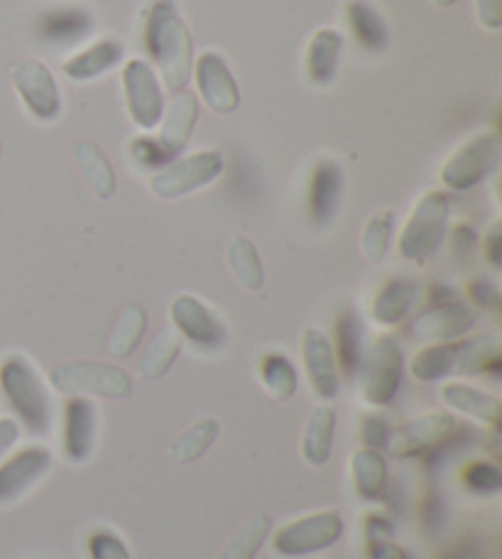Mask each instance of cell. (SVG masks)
Segmentation results:
<instances>
[{
  "mask_svg": "<svg viewBox=\"0 0 502 559\" xmlns=\"http://www.w3.org/2000/svg\"><path fill=\"white\" fill-rule=\"evenodd\" d=\"M145 45L155 59L165 84L172 92H182L192 74V35L179 17L172 0H155L147 15Z\"/></svg>",
  "mask_w": 502,
  "mask_h": 559,
  "instance_id": "obj_1",
  "label": "cell"
},
{
  "mask_svg": "<svg viewBox=\"0 0 502 559\" xmlns=\"http://www.w3.org/2000/svg\"><path fill=\"white\" fill-rule=\"evenodd\" d=\"M0 385L8 403L25 427L35 435H47L52 427V403L35 366L25 356H8L0 368Z\"/></svg>",
  "mask_w": 502,
  "mask_h": 559,
  "instance_id": "obj_2",
  "label": "cell"
},
{
  "mask_svg": "<svg viewBox=\"0 0 502 559\" xmlns=\"http://www.w3.org/2000/svg\"><path fill=\"white\" fill-rule=\"evenodd\" d=\"M49 383L55 391L64 395H98L113 397V401H125L133 393L123 368L100 364V361H76L62 364L49 373Z\"/></svg>",
  "mask_w": 502,
  "mask_h": 559,
  "instance_id": "obj_3",
  "label": "cell"
},
{
  "mask_svg": "<svg viewBox=\"0 0 502 559\" xmlns=\"http://www.w3.org/2000/svg\"><path fill=\"white\" fill-rule=\"evenodd\" d=\"M449 224V199L441 192H429L411 212L405 231L399 236V253L409 261H427L444 243Z\"/></svg>",
  "mask_w": 502,
  "mask_h": 559,
  "instance_id": "obj_4",
  "label": "cell"
},
{
  "mask_svg": "<svg viewBox=\"0 0 502 559\" xmlns=\"http://www.w3.org/2000/svg\"><path fill=\"white\" fill-rule=\"evenodd\" d=\"M220 173H224V157H220V153H216V150H201V153L167 165L163 173L153 177L150 189L159 199H177L211 185L214 179H218Z\"/></svg>",
  "mask_w": 502,
  "mask_h": 559,
  "instance_id": "obj_5",
  "label": "cell"
},
{
  "mask_svg": "<svg viewBox=\"0 0 502 559\" xmlns=\"http://www.w3.org/2000/svg\"><path fill=\"white\" fill-rule=\"evenodd\" d=\"M20 102L25 104L27 114L39 123H52L62 114V98H59L57 82L49 69L37 59H20L10 69Z\"/></svg>",
  "mask_w": 502,
  "mask_h": 559,
  "instance_id": "obj_6",
  "label": "cell"
},
{
  "mask_svg": "<svg viewBox=\"0 0 502 559\" xmlns=\"http://www.w3.org/2000/svg\"><path fill=\"white\" fill-rule=\"evenodd\" d=\"M344 533V521L336 511H321L314 515L299 518V521L285 525L275 535L273 547L283 557H304L311 552L326 550Z\"/></svg>",
  "mask_w": 502,
  "mask_h": 559,
  "instance_id": "obj_7",
  "label": "cell"
},
{
  "mask_svg": "<svg viewBox=\"0 0 502 559\" xmlns=\"http://www.w3.org/2000/svg\"><path fill=\"white\" fill-rule=\"evenodd\" d=\"M402 352L395 338L383 336L368 348L363 361V401L370 405H387L399 391Z\"/></svg>",
  "mask_w": 502,
  "mask_h": 559,
  "instance_id": "obj_8",
  "label": "cell"
},
{
  "mask_svg": "<svg viewBox=\"0 0 502 559\" xmlns=\"http://www.w3.org/2000/svg\"><path fill=\"white\" fill-rule=\"evenodd\" d=\"M500 157V138L498 135H478L451 155L449 163L441 169V182L456 192L476 187L486 179L490 169L498 165Z\"/></svg>",
  "mask_w": 502,
  "mask_h": 559,
  "instance_id": "obj_9",
  "label": "cell"
},
{
  "mask_svg": "<svg viewBox=\"0 0 502 559\" xmlns=\"http://www.w3.org/2000/svg\"><path fill=\"white\" fill-rule=\"evenodd\" d=\"M123 88H125V104L130 118L135 126L150 131L155 128L165 116V98L163 88L157 84V76L153 69L143 59H133L123 69Z\"/></svg>",
  "mask_w": 502,
  "mask_h": 559,
  "instance_id": "obj_10",
  "label": "cell"
},
{
  "mask_svg": "<svg viewBox=\"0 0 502 559\" xmlns=\"http://www.w3.org/2000/svg\"><path fill=\"white\" fill-rule=\"evenodd\" d=\"M52 466V454L45 447H33L20 452L17 456L8 459L0 466V506L17 503L29 488L43 481V476Z\"/></svg>",
  "mask_w": 502,
  "mask_h": 559,
  "instance_id": "obj_11",
  "label": "cell"
},
{
  "mask_svg": "<svg viewBox=\"0 0 502 559\" xmlns=\"http://www.w3.org/2000/svg\"><path fill=\"white\" fill-rule=\"evenodd\" d=\"M172 322L189 342L201 348H220L226 344V329L218 317L192 295H179L172 302Z\"/></svg>",
  "mask_w": 502,
  "mask_h": 559,
  "instance_id": "obj_12",
  "label": "cell"
},
{
  "mask_svg": "<svg viewBox=\"0 0 502 559\" xmlns=\"http://www.w3.org/2000/svg\"><path fill=\"white\" fill-rule=\"evenodd\" d=\"M196 86L211 111L228 116L238 108L240 96L236 79L220 55L204 52L196 59Z\"/></svg>",
  "mask_w": 502,
  "mask_h": 559,
  "instance_id": "obj_13",
  "label": "cell"
},
{
  "mask_svg": "<svg viewBox=\"0 0 502 559\" xmlns=\"http://www.w3.org/2000/svg\"><path fill=\"white\" fill-rule=\"evenodd\" d=\"M476 319L478 314L468 305L449 299V302H441L439 307L421 314L411 329H415V336L425 338V342L444 344L449 338L466 334L476 324Z\"/></svg>",
  "mask_w": 502,
  "mask_h": 559,
  "instance_id": "obj_14",
  "label": "cell"
},
{
  "mask_svg": "<svg viewBox=\"0 0 502 559\" xmlns=\"http://www.w3.org/2000/svg\"><path fill=\"white\" fill-rule=\"evenodd\" d=\"M304 366L309 383L321 401H331L338 393V368L328 338L319 329L304 332Z\"/></svg>",
  "mask_w": 502,
  "mask_h": 559,
  "instance_id": "obj_15",
  "label": "cell"
},
{
  "mask_svg": "<svg viewBox=\"0 0 502 559\" xmlns=\"http://www.w3.org/2000/svg\"><path fill=\"white\" fill-rule=\"evenodd\" d=\"M96 442V407L84 397H72L64 407V452L74 464L86 462Z\"/></svg>",
  "mask_w": 502,
  "mask_h": 559,
  "instance_id": "obj_16",
  "label": "cell"
},
{
  "mask_svg": "<svg viewBox=\"0 0 502 559\" xmlns=\"http://www.w3.org/2000/svg\"><path fill=\"white\" fill-rule=\"evenodd\" d=\"M451 429H454V417L446 413H429L425 417L411 419L405 427H399L387 447L395 456H411L421 452V449H427L429 444L444 442V437Z\"/></svg>",
  "mask_w": 502,
  "mask_h": 559,
  "instance_id": "obj_17",
  "label": "cell"
},
{
  "mask_svg": "<svg viewBox=\"0 0 502 559\" xmlns=\"http://www.w3.org/2000/svg\"><path fill=\"white\" fill-rule=\"evenodd\" d=\"M196 116H199V104L192 94H177L172 98V104H169L163 133H159L157 143L163 145L165 153L172 159L182 153L189 143V138H192Z\"/></svg>",
  "mask_w": 502,
  "mask_h": 559,
  "instance_id": "obj_18",
  "label": "cell"
},
{
  "mask_svg": "<svg viewBox=\"0 0 502 559\" xmlns=\"http://www.w3.org/2000/svg\"><path fill=\"white\" fill-rule=\"evenodd\" d=\"M340 199V169L331 159H324L314 167L309 182V214L314 224L324 226L336 214Z\"/></svg>",
  "mask_w": 502,
  "mask_h": 559,
  "instance_id": "obj_19",
  "label": "cell"
},
{
  "mask_svg": "<svg viewBox=\"0 0 502 559\" xmlns=\"http://www.w3.org/2000/svg\"><path fill=\"white\" fill-rule=\"evenodd\" d=\"M120 57H123V45L118 39H100V43L64 62V74L74 82H92V79H98L108 69H113L120 62Z\"/></svg>",
  "mask_w": 502,
  "mask_h": 559,
  "instance_id": "obj_20",
  "label": "cell"
},
{
  "mask_svg": "<svg viewBox=\"0 0 502 559\" xmlns=\"http://www.w3.org/2000/svg\"><path fill=\"white\" fill-rule=\"evenodd\" d=\"M340 49H344V37H340L336 29L324 27L311 37L309 49H307V76L309 82L319 86L328 84L336 74Z\"/></svg>",
  "mask_w": 502,
  "mask_h": 559,
  "instance_id": "obj_21",
  "label": "cell"
},
{
  "mask_svg": "<svg viewBox=\"0 0 502 559\" xmlns=\"http://www.w3.org/2000/svg\"><path fill=\"white\" fill-rule=\"evenodd\" d=\"M441 401H444L449 407H454V411H458V413L480 419V423H488V425L500 423L502 407H500L498 397H490L488 393L478 391V388H474V385L449 383L441 388Z\"/></svg>",
  "mask_w": 502,
  "mask_h": 559,
  "instance_id": "obj_22",
  "label": "cell"
},
{
  "mask_svg": "<svg viewBox=\"0 0 502 559\" xmlns=\"http://www.w3.org/2000/svg\"><path fill=\"white\" fill-rule=\"evenodd\" d=\"M334 429H336L334 407L321 405L309 415L304 437H301V454H304L309 464L321 466L328 462L331 444H334Z\"/></svg>",
  "mask_w": 502,
  "mask_h": 559,
  "instance_id": "obj_23",
  "label": "cell"
},
{
  "mask_svg": "<svg viewBox=\"0 0 502 559\" xmlns=\"http://www.w3.org/2000/svg\"><path fill=\"white\" fill-rule=\"evenodd\" d=\"M348 27L358 45L368 49V52H383L387 47V25L383 23L378 10L366 3V0H350L346 5Z\"/></svg>",
  "mask_w": 502,
  "mask_h": 559,
  "instance_id": "obj_24",
  "label": "cell"
},
{
  "mask_svg": "<svg viewBox=\"0 0 502 559\" xmlns=\"http://www.w3.org/2000/svg\"><path fill=\"white\" fill-rule=\"evenodd\" d=\"M74 155H76V165L82 169V175L86 179V185L94 189V194L98 199H110L116 194V173L106 155L100 150L88 143V140H82V143L74 145Z\"/></svg>",
  "mask_w": 502,
  "mask_h": 559,
  "instance_id": "obj_25",
  "label": "cell"
},
{
  "mask_svg": "<svg viewBox=\"0 0 502 559\" xmlns=\"http://www.w3.org/2000/svg\"><path fill=\"white\" fill-rule=\"evenodd\" d=\"M415 297H417V287L411 285L409 280H402V277L390 280V283L380 289L375 297L373 319L378 324H385V326L399 324L402 319L407 317L411 305H415Z\"/></svg>",
  "mask_w": 502,
  "mask_h": 559,
  "instance_id": "obj_26",
  "label": "cell"
},
{
  "mask_svg": "<svg viewBox=\"0 0 502 559\" xmlns=\"http://www.w3.org/2000/svg\"><path fill=\"white\" fill-rule=\"evenodd\" d=\"M350 472H354L356 491L360 498H366V501H378V498L385 493L387 466L385 459L380 456L375 449H360V452H356Z\"/></svg>",
  "mask_w": 502,
  "mask_h": 559,
  "instance_id": "obj_27",
  "label": "cell"
},
{
  "mask_svg": "<svg viewBox=\"0 0 502 559\" xmlns=\"http://www.w3.org/2000/svg\"><path fill=\"white\" fill-rule=\"evenodd\" d=\"M92 17L79 8L55 10L43 20V37L52 45H74L92 33Z\"/></svg>",
  "mask_w": 502,
  "mask_h": 559,
  "instance_id": "obj_28",
  "label": "cell"
},
{
  "mask_svg": "<svg viewBox=\"0 0 502 559\" xmlns=\"http://www.w3.org/2000/svg\"><path fill=\"white\" fill-rule=\"evenodd\" d=\"M179 348H182V338H179L175 329L167 326L163 332H157L153 342H150L147 352L140 358V376H143L145 381H157V378H163L177 361Z\"/></svg>",
  "mask_w": 502,
  "mask_h": 559,
  "instance_id": "obj_29",
  "label": "cell"
},
{
  "mask_svg": "<svg viewBox=\"0 0 502 559\" xmlns=\"http://www.w3.org/2000/svg\"><path fill=\"white\" fill-rule=\"evenodd\" d=\"M270 527H273V523H270L267 515L250 518V521L240 525L234 533V537L226 543L218 559H255L260 547H263L267 540Z\"/></svg>",
  "mask_w": 502,
  "mask_h": 559,
  "instance_id": "obj_30",
  "label": "cell"
},
{
  "mask_svg": "<svg viewBox=\"0 0 502 559\" xmlns=\"http://www.w3.org/2000/svg\"><path fill=\"white\" fill-rule=\"evenodd\" d=\"M216 437H218V419L214 417L201 419V423H196L194 427H189L184 435L177 437V442L169 447V456L179 464H192L208 452L211 444L216 442Z\"/></svg>",
  "mask_w": 502,
  "mask_h": 559,
  "instance_id": "obj_31",
  "label": "cell"
},
{
  "mask_svg": "<svg viewBox=\"0 0 502 559\" xmlns=\"http://www.w3.org/2000/svg\"><path fill=\"white\" fill-rule=\"evenodd\" d=\"M500 354H498V342L493 336H478L470 338V342L456 346L454 356V371L458 373H483L486 368H498Z\"/></svg>",
  "mask_w": 502,
  "mask_h": 559,
  "instance_id": "obj_32",
  "label": "cell"
},
{
  "mask_svg": "<svg viewBox=\"0 0 502 559\" xmlns=\"http://www.w3.org/2000/svg\"><path fill=\"white\" fill-rule=\"evenodd\" d=\"M228 261H230V267H234V273H236L240 285L248 289L263 287V280H265L263 263H260V255L250 238L236 236L234 241H230Z\"/></svg>",
  "mask_w": 502,
  "mask_h": 559,
  "instance_id": "obj_33",
  "label": "cell"
},
{
  "mask_svg": "<svg viewBox=\"0 0 502 559\" xmlns=\"http://www.w3.org/2000/svg\"><path fill=\"white\" fill-rule=\"evenodd\" d=\"M147 317L138 305H130L123 314H120L113 334L108 338V352L116 358H125L130 352L140 344V338L145 334Z\"/></svg>",
  "mask_w": 502,
  "mask_h": 559,
  "instance_id": "obj_34",
  "label": "cell"
},
{
  "mask_svg": "<svg viewBox=\"0 0 502 559\" xmlns=\"http://www.w3.org/2000/svg\"><path fill=\"white\" fill-rule=\"evenodd\" d=\"M260 376H263L265 391L277 397V401L292 397L297 391L295 366L283 354H267L263 358V364H260Z\"/></svg>",
  "mask_w": 502,
  "mask_h": 559,
  "instance_id": "obj_35",
  "label": "cell"
},
{
  "mask_svg": "<svg viewBox=\"0 0 502 559\" xmlns=\"http://www.w3.org/2000/svg\"><path fill=\"white\" fill-rule=\"evenodd\" d=\"M454 356H456V346H449V344L429 346L411 358L409 371L417 381H425V383L441 381L446 373L454 371Z\"/></svg>",
  "mask_w": 502,
  "mask_h": 559,
  "instance_id": "obj_36",
  "label": "cell"
},
{
  "mask_svg": "<svg viewBox=\"0 0 502 559\" xmlns=\"http://www.w3.org/2000/svg\"><path fill=\"white\" fill-rule=\"evenodd\" d=\"M338 361L346 373H354L363 358V326L354 312H344L336 324Z\"/></svg>",
  "mask_w": 502,
  "mask_h": 559,
  "instance_id": "obj_37",
  "label": "cell"
},
{
  "mask_svg": "<svg viewBox=\"0 0 502 559\" xmlns=\"http://www.w3.org/2000/svg\"><path fill=\"white\" fill-rule=\"evenodd\" d=\"M395 216L393 212H378L370 218L363 231V255L370 263L383 261L390 246V234H393Z\"/></svg>",
  "mask_w": 502,
  "mask_h": 559,
  "instance_id": "obj_38",
  "label": "cell"
},
{
  "mask_svg": "<svg viewBox=\"0 0 502 559\" xmlns=\"http://www.w3.org/2000/svg\"><path fill=\"white\" fill-rule=\"evenodd\" d=\"M464 481L476 493H495L502 486V474L495 464L474 462L464 472Z\"/></svg>",
  "mask_w": 502,
  "mask_h": 559,
  "instance_id": "obj_39",
  "label": "cell"
},
{
  "mask_svg": "<svg viewBox=\"0 0 502 559\" xmlns=\"http://www.w3.org/2000/svg\"><path fill=\"white\" fill-rule=\"evenodd\" d=\"M88 557L92 559H130L125 545L116 533L98 531L88 537Z\"/></svg>",
  "mask_w": 502,
  "mask_h": 559,
  "instance_id": "obj_40",
  "label": "cell"
},
{
  "mask_svg": "<svg viewBox=\"0 0 502 559\" xmlns=\"http://www.w3.org/2000/svg\"><path fill=\"white\" fill-rule=\"evenodd\" d=\"M133 157H135V163L145 169L167 167L169 163H172V157L165 153L163 145H159L155 138H138L133 143Z\"/></svg>",
  "mask_w": 502,
  "mask_h": 559,
  "instance_id": "obj_41",
  "label": "cell"
},
{
  "mask_svg": "<svg viewBox=\"0 0 502 559\" xmlns=\"http://www.w3.org/2000/svg\"><path fill=\"white\" fill-rule=\"evenodd\" d=\"M480 25L488 29H500L502 25V0H476Z\"/></svg>",
  "mask_w": 502,
  "mask_h": 559,
  "instance_id": "obj_42",
  "label": "cell"
},
{
  "mask_svg": "<svg viewBox=\"0 0 502 559\" xmlns=\"http://www.w3.org/2000/svg\"><path fill=\"white\" fill-rule=\"evenodd\" d=\"M363 439L370 447H385L387 444V429L380 417H368L363 425Z\"/></svg>",
  "mask_w": 502,
  "mask_h": 559,
  "instance_id": "obj_43",
  "label": "cell"
},
{
  "mask_svg": "<svg viewBox=\"0 0 502 559\" xmlns=\"http://www.w3.org/2000/svg\"><path fill=\"white\" fill-rule=\"evenodd\" d=\"M17 435H20V427L15 419H8V417L0 419V462H3V456L17 442Z\"/></svg>",
  "mask_w": 502,
  "mask_h": 559,
  "instance_id": "obj_44",
  "label": "cell"
},
{
  "mask_svg": "<svg viewBox=\"0 0 502 559\" xmlns=\"http://www.w3.org/2000/svg\"><path fill=\"white\" fill-rule=\"evenodd\" d=\"M370 559H405V552L393 543H378L370 547Z\"/></svg>",
  "mask_w": 502,
  "mask_h": 559,
  "instance_id": "obj_45",
  "label": "cell"
},
{
  "mask_svg": "<svg viewBox=\"0 0 502 559\" xmlns=\"http://www.w3.org/2000/svg\"><path fill=\"white\" fill-rule=\"evenodd\" d=\"M486 255L493 265H500V226H495L486 238Z\"/></svg>",
  "mask_w": 502,
  "mask_h": 559,
  "instance_id": "obj_46",
  "label": "cell"
},
{
  "mask_svg": "<svg viewBox=\"0 0 502 559\" xmlns=\"http://www.w3.org/2000/svg\"><path fill=\"white\" fill-rule=\"evenodd\" d=\"M470 295H474L480 305H490V299H495L498 293L488 283H474L470 285Z\"/></svg>",
  "mask_w": 502,
  "mask_h": 559,
  "instance_id": "obj_47",
  "label": "cell"
},
{
  "mask_svg": "<svg viewBox=\"0 0 502 559\" xmlns=\"http://www.w3.org/2000/svg\"><path fill=\"white\" fill-rule=\"evenodd\" d=\"M474 243H476L474 231H470L468 226H458L456 228V251H461V248H464V251H470Z\"/></svg>",
  "mask_w": 502,
  "mask_h": 559,
  "instance_id": "obj_48",
  "label": "cell"
},
{
  "mask_svg": "<svg viewBox=\"0 0 502 559\" xmlns=\"http://www.w3.org/2000/svg\"><path fill=\"white\" fill-rule=\"evenodd\" d=\"M431 3L439 5V8H449V5H454L456 0H431Z\"/></svg>",
  "mask_w": 502,
  "mask_h": 559,
  "instance_id": "obj_49",
  "label": "cell"
}]
</instances>
